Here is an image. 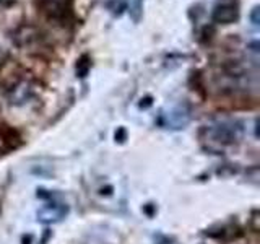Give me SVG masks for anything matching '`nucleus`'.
I'll return each instance as SVG.
<instances>
[{"label":"nucleus","instance_id":"0eeeda50","mask_svg":"<svg viewBox=\"0 0 260 244\" xmlns=\"http://www.w3.org/2000/svg\"><path fill=\"white\" fill-rule=\"evenodd\" d=\"M20 145V137L13 130L2 129L0 130V153H7Z\"/></svg>","mask_w":260,"mask_h":244},{"label":"nucleus","instance_id":"39448f33","mask_svg":"<svg viewBox=\"0 0 260 244\" xmlns=\"http://www.w3.org/2000/svg\"><path fill=\"white\" fill-rule=\"evenodd\" d=\"M211 20L218 24H231L239 20V10L233 4H221L216 5L211 13Z\"/></svg>","mask_w":260,"mask_h":244},{"label":"nucleus","instance_id":"6e6552de","mask_svg":"<svg viewBox=\"0 0 260 244\" xmlns=\"http://www.w3.org/2000/svg\"><path fill=\"white\" fill-rule=\"evenodd\" d=\"M89 69H91V59H89L86 54L81 55L80 59H78V64H77V75L81 77V78L86 77Z\"/></svg>","mask_w":260,"mask_h":244},{"label":"nucleus","instance_id":"f03ea898","mask_svg":"<svg viewBox=\"0 0 260 244\" xmlns=\"http://www.w3.org/2000/svg\"><path fill=\"white\" fill-rule=\"evenodd\" d=\"M72 0H38V8L47 20L63 23L70 16Z\"/></svg>","mask_w":260,"mask_h":244},{"label":"nucleus","instance_id":"423d86ee","mask_svg":"<svg viewBox=\"0 0 260 244\" xmlns=\"http://www.w3.org/2000/svg\"><path fill=\"white\" fill-rule=\"evenodd\" d=\"M189 111H185L184 108H177L166 116V126H169L171 129H181L189 122Z\"/></svg>","mask_w":260,"mask_h":244},{"label":"nucleus","instance_id":"f257e3e1","mask_svg":"<svg viewBox=\"0 0 260 244\" xmlns=\"http://www.w3.org/2000/svg\"><path fill=\"white\" fill-rule=\"evenodd\" d=\"M241 137V127L234 120H216L200 130V140L211 153H223Z\"/></svg>","mask_w":260,"mask_h":244},{"label":"nucleus","instance_id":"ddd939ff","mask_svg":"<svg viewBox=\"0 0 260 244\" xmlns=\"http://www.w3.org/2000/svg\"><path fill=\"white\" fill-rule=\"evenodd\" d=\"M257 215H258V211H254V222H257ZM254 230H255V233H257V230H258V226H257V225L254 226Z\"/></svg>","mask_w":260,"mask_h":244},{"label":"nucleus","instance_id":"7ed1b4c3","mask_svg":"<svg viewBox=\"0 0 260 244\" xmlns=\"http://www.w3.org/2000/svg\"><path fill=\"white\" fill-rule=\"evenodd\" d=\"M7 93H8V100H10L12 104L21 106L24 103H28L31 98L35 96V86H32L29 80L21 78L10 88H7Z\"/></svg>","mask_w":260,"mask_h":244},{"label":"nucleus","instance_id":"20e7f679","mask_svg":"<svg viewBox=\"0 0 260 244\" xmlns=\"http://www.w3.org/2000/svg\"><path fill=\"white\" fill-rule=\"evenodd\" d=\"M65 215H67V207L63 203H49V205H44L38 210V220L46 225L60 222L62 218H65Z\"/></svg>","mask_w":260,"mask_h":244},{"label":"nucleus","instance_id":"f8f14e48","mask_svg":"<svg viewBox=\"0 0 260 244\" xmlns=\"http://www.w3.org/2000/svg\"><path fill=\"white\" fill-rule=\"evenodd\" d=\"M12 4H15V0H0V5L2 7H10Z\"/></svg>","mask_w":260,"mask_h":244},{"label":"nucleus","instance_id":"9b49d317","mask_svg":"<svg viewBox=\"0 0 260 244\" xmlns=\"http://www.w3.org/2000/svg\"><path fill=\"white\" fill-rule=\"evenodd\" d=\"M158 244H176V242L173 239L166 238V236H159V238H158Z\"/></svg>","mask_w":260,"mask_h":244},{"label":"nucleus","instance_id":"1a4fd4ad","mask_svg":"<svg viewBox=\"0 0 260 244\" xmlns=\"http://www.w3.org/2000/svg\"><path fill=\"white\" fill-rule=\"evenodd\" d=\"M106 7H108V10L112 13V15H122V12L127 8V0H109L108 4H106Z\"/></svg>","mask_w":260,"mask_h":244},{"label":"nucleus","instance_id":"9d476101","mask_svg":"<svg viewBox=\"0 0 260 244\" xmlns=\"http://www.w3.org/2000/svg\"><path fill=\"white\" fill-rule=\"evenodd\" d=\"M250 20H252V23L254 24H258V7H254V10H252V13H250Z\"/></svg>","mask_w":260,"mask_h":244}]
</instances>
